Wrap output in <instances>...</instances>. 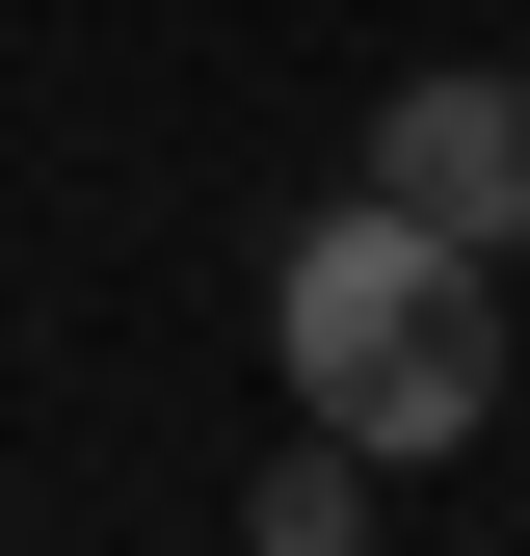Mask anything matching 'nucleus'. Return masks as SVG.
<instances>
[{
	"label": "nucleus",
	"instance_id": "f257e3e1",
	"mask_svg": "<svg viewBox=\"0 0 530 556\" xmlns=\"http://www.w3.org/2000/svg\"><path fill=\"white\" fill-rule=\"evenodd\" d=\"M265 371H292V425L318 451H478L504 425V292H478V239H425V213H292V265H265Z\"/></svg>",
	"mask_w": 530,
	"mask_h": 556
},
{
	"label": "nucleus",
	"instance_id": "f03ea898",
	"mask_svg": "<svg viewBox=\"0 0 530 556\" xmlns=\"http://www.w3.org/2000/svg\"><path fill=\"white\" fill-rule=\"evenodd\" d=\"M371 213H425V239H530V80H504V53H451V80H398L371 106Z\"/></svg>",
	"mask_w": 530,
	"mask_h": 556
},
{
	"label": "nucleus",
	"instance_id": "7ed1b4c3",
	"mask_svg": "<svg viewBox=\"0 0 530 556\" xmlns=\"http://www.w3.org/2000/svg\"><path fill=\"white\" fill-rule=\"evenodd\" d=\"M371 530V451H292V477H265V556H345Z\"/></svg>",
	"mask_w": 530,
	"mask_h": 556
}]
</instances>
